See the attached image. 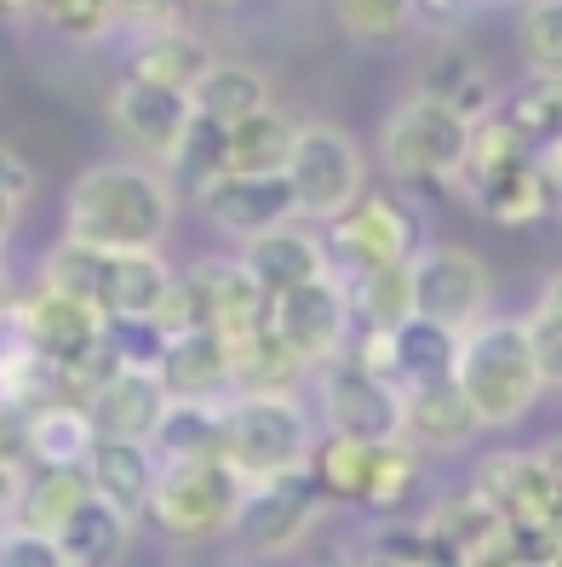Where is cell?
<instances>
[{
	"label": "cell",
	"mask_w": 562,
	"mask_h": 567,
	"mask_svg": "<svg viewBox=\"0 0 562 567\" xmlns=\"http://www.w3.org/2000/svg\"><path fill=\"white\" fill-rule=\"evenodd\" d=\"M448 384L459 390V402L471 408L477 430H505L517 419L534 413V402L551 390L545 367L522 332V316L477 321L471 332L453 339V367Z\"/></svg>",
	"instance_id": "cell-2"
},
{
	"label": "cell",
	"mask_w": 562,
	"mask_h": 567,
	"mask_svg": "<svg viewBox=\"0 0 562 567\" xmlns=\"http://www.w3.org/2000/svg\"><path fill=\"white\" fill-rule=\"evenodd\" d=\"M466 138H471V121H459L453 110L413 92L385 121V166L408 184H453L459 161H466Z\"/></svg>",
	"instance_id": "cell-8"
},
{
	"label": "cell",
	"mask_w": 562,
	"mask_h": 567,
	"mask_svg": "<svg viewBox=\"0 0 562 567\" xmlns=\"http://www.w3.org/2000/svg\"><path fill=\"white\" fill-rule=\"evenodd\" d=\"M86 424L98 442H126V447H150L161 419H167V390H161L155 367H132V361H115L104 379L86 390L81 402Z\"/></svg>",
	"instance_id": "cell-12"
},
{
	"label": "cell",
	"mask_w": 562,
	"mask_h": 567,
	"mask_svg": "<svg viewBox=\"0 0 562 567\" xmlns=\"http://www.w3.org/2000/svg\"><path fill=\"white\" fill-rule=\"evenodd\" d=\"M167 166H173V178H167V189H173V195H178V189L202 195L213 178H224V132L190 115V132H184V144L173 150V161H167Z\"/></svg>",
	"instance_id": "cell-30"
},
{
	"label": "cell",
	"mask_w": 562,
	"mask_h": 567,
	"mask_svg": "<svg viewBox=\"0 0 562 567\" xmlns=\"http://www.w3.org/2000/svg\"><path fill=\"white\" fill-rule=\"evenodd\" d=\"M522 332H528V344H534L545 379L556 384V373H562V298H556V287L540 292L534 316H522Z\"/></svg>",
	"instance_id": "cell-36"
},
{
	"label": "cell",
	"mask_w": 562,
	"mask_h": 567,
	"mask_svg": "<svg viewBox=\"0 0 562 567\" xmlns=\"http://www.w3.org/2000/svg\"><path fill=\"white\" fill-rule=\"evenodd\" d=\"M517 35H522L528 63H534V81H556V58H562V12H556V7H528Z\"/></svg>",
	"instance_id": "cell-35"
},
{
	"label": "cell",
	"mask_w": 562,
	"mask_h": 567,
	"mask_svg": "<svg viewBox=\"0 0 562 567\" xmlns=\"http://www.w3.org/2000/svg\"><path fill=\"white\" fill-rule=\"evenodd\" d=\"M528 150H551V132H556V81H528L505 110H493Z\"/></svg>",
	"instance_id": "cell-33"
},
{
	"label": "cell",
	"mask_w": 562,
	"mask_h": 567,
	"mask_svg": "<svg viewBox=\"0 0 562 567\" xmlns=\"http://www.w3.org/2000/svg\"><path fill=\"white\" fill-rule=\"evenodd\" d=\"M150 453H155V464H161V458H202V453H218V408L167 402V419H161Z\"/></svg>",
	"instance_id": "cell-29"
},
{
	"label": "cell",
	"mask_w": 562,
	"mask_h": 567,
	"mask_svg": "<svg viewBox=\"0 0 562 567\" xmlns=\"http://www.w3.org/2000/svg\"><path fill=\"white\" fill-rule=\"evenodd\" d=\"M408 305L413 321L459 339L488 310V264L466 247H419L408 258Z\"/></svg>",
	"instance_id": "cell-7"
},
{
	"label": "cell",
	"mask_w": 562,
	"mask_h": 567,
	"mask_svg": "<svg viewBox=\"0 0 562 567\" xmlns=\"http://www.w3.org/2000/svg\"><path fill=\"white\" fill-rule=\"evenodd\" d=\"M155 379L167 390V402L218 408V395L229 390V344L207 327L173 332V339H161V350H155Z\"/></svg>",
	"instance_id": "cell-15"
},
{
	"label": "cell",
	"mask_w": 562,
	"mask_h": 567,
	"mask_svg": "<svg viewBox=\"0 0 562 567\" xmlns=\"http://www.w3.org/2000/svg\"><path fill=\"white\" fill-rule=\"evenodd\" d=\"M321 408L334 436L345 442H396V390L379 384L374 373H361L356 361H327V379H321Z\"/></svg>",
	"instance_id": "cell-14"
},
{
	"label": "cell",
	"mask_w": 562,
	"mask_h": 567,
	"mask_svg": "<svg viewBox=\"0 0 562 567\" xmlns=\"http://www.w3.org/2000/svg\"><path fill=\"white\" fill-rule=\"evenodd\" d=\"M408 23H413L408 0H345L339 7V29L350 41H361V47H385V41L402 35Z\"/></svg>",
	"instance_id": "cell-34"
},
{
	"label": "cell",
	"mask_w": 562,
	"mask_h": 567,
	"mask_svg": "<svg viewBox=\"0 0 562 567\" xmlns=\"http://www.w3.org/2000/svg\"><path fill=\"white\" fill-rule=\"evenodd\" d=\"M264 332H270L299 367L339 361L345 344H350V298H345L339 276L327 270L321 281L293 287L287 298H276V305L264 310Z\"/></svg>",
	"instance_id": "cell-10"
},
{
	"label": "cell",
	"mask_w": 562,
	"mask_h": 567,
	"mask_svg": "<svg viewBox=\"0 0 562 567\" xmlns=\"http://www.w3.org/2000/svg\"><path fill=\"white\" fill-rule=\"evenodd\" d=\"M247 498V482L229 471L218 453L202 458H161L155 471V493H150V511L173 539H207V533H229Z\"/></svg>",
	"instance_id": "cell-6"
},
{
	"label": "cell",
	"mask_w": 562,
	"mask_h": 567,
	"mask_svg": "<svg viewBox=\"0 0 562 567\" xmlns=\"http://www.w3.org/2000/svg\"><path fill=\"white\" fill-rule=\"evenodd\" d=\"M551 195H556V155H534V161H522L511 166L505 178H493L488 189H477V207L493 218V224H534L545 207H551Z\"/></svg>",
	"instance_id": "cell-26"
},
{
	"label": "cell",
	"mask_w": 562,
	"mask_h": 567,
	"mask_svg": "<svg viewBox=\"0 0 562 567\" xmlns=\"http://www.w3.org/2000/svg\"><path fill=\"white\" fill-rule=\"evenodd\" d=\"M218 458L247 487L310 471V419L299 395H236L218 408Z\"/></svg>",
	"instance_id": "cell-4"
},
{
	"label": "cell",
	"mask_w": 562,
	"mask_h": 567,
	"mask_svg": "<svg viewBox=\"0 0 562 567\" xmlns=\"http://www.w3.org/2000/svg\"><path fill=\"white\" fill-rule=\"evenodd\" d=\"M477 505L493 516L500 533H522L540 527L551 533L556 516V471H551V453H493L482 458L477 471Z\"/></svg>",
	"instance_id": "cell-11"
},
{
	"label": "cell",
	"mask_w": 562,
	"mask_h": 567,
	"mask_svg": "<svg viewBox=\"0 0 562 567\" xmlns=\"http://www.w3.org/2000/svg\"><path fill=\"white\" fill-rule=\"evenodd\" d=\"M282 184L293 195V218L334 224L368 195V161H361V144L345 126L305 121V126H293Z\"/></svg>",
	"instance_id": "cell-5"
},
{
	"label": "cell",
	"mask_w": 562,
	"mask_h": 567,
	"mask_svg": "<svg viewBox=\"0 0 562 567\" xmlns=\"http://www.w3.org/2000/svg\"><path fill=\"white\" fill-rule=\"evenodd\" d=\"M419 97H431V104H442V110H453L459 121H482V115H493V86H488V70L466 52V47H442V52H431L425 58V70H419Z\"/></svg>",
	"instance_id": "cell-25"
},
{
	"label": "cell",
	"mask_w": 562,
	"mask_h": 567,
	"mask_svg": "<svg viewBox=\"0 0 562 567\" xmlns=\"http://www.w3.org/2000/svg\"><path fill=\"white\" fill-rule=\"evenodd\" d=\"M41 287L52 292H70L81 305H92L110 327H150L161 298L173 287V270L161 252H92L75 241H58L47 252V270Z\"/></svg>",
	"instance_id": "cell-3"
},
{
	"label": "cell",
	"mask_w": 562,
	"mask_h": 567,
	"mask_svg": "<svg viewBox=\"0 0 562 567\" xmlns=\"http://www.w3.org/2000/svg\"><path fill=\"white\" fill-rule=\"evenodd\" d=\"M0 567H70L58 556V545L35 527H0Z\"/></svg>",
	"instance_id": "cell-38"
},
{
	"label": "cell",
	"mask_w": 562,
	"mask_h": 567,
	"mask_svg": "<svg viewBox=\"0 0 562 567\" xmlns=\"http://www.w3.org/2000/svg\"><path fill=\"white\" fill-rule=\"evenodd\" d=\"M98 436L81 402H41L23 413V458L41 471H86Z\"/></svg>",
	"instance_id": "cell-22"
},
{
	"label": "cell",
	"mask_w": 562,
	"mask_h": 567,
	"mask_svg": "<svg viewBox=\"0 0 562 567\" xmlns=\"http://www.w3.org/2000/svg\"><path fill=\"white\" fill-rule=\"evenodd\" d=\"M207 63H213L207 41H195L190 29H178V23H161V29H150V35L139 41L126 75L144 81V86H161V92L190 97V86L207 75Z\"/></svg>",
	"instance_id": "cell-23"
},
{
	"label": "cell",
	"mask_w": 562,
	"mask_h": 567,
	"mask_svg": "<svg viewBox=\"0 0 562 567\" xmlns=\"http://www.w3.org/2000/svg\"><path fill=\"white\" fill-rule=\"evenodd\" d=\"M327 264H339V281H361L379 270H402L419 252V218L396 202V195H361V202L334 218V236L321 241Z\"/></svg>",
	"instance_id": "cell-9"
},
{
	"label": "cell",
	"mask_w": 562,
	"mask_h": 567,
	"mask_svg": "<svg viewBox=\"0 0 562 567\" xmlns=\"http://www.w3.org/2000/svg\"><path fill=\"white\" fill-rule=\"evenodd\" d=\"M155 453L150 447H126V442H98L86 458V493L104 498L110 511H121L126 522H139L150 511V493H155Z\"/></svg>",
	"instance_id": "cell-21"
},
{
	"label": "cell",
	"mask_w": 562,
	"mask_h": 567,
	"mask_svg": "<svg viewBox=\"0 0 562 567\" xmlns=\"http://www.w3.org/2000/svg\"><path fill=\"white\" fill-rule=\"evenodd\" d=\"M18 310V298H12V276H7V264H0V321H7Z\"/></svg>",
	"instance_id": "cell-39"
},
{
	"label": "cell",
	"mask_w": 562,
	"mask_h": 567,
	"mask_svg": "<svg viewBox=\"0 0 562 567\" xmlns=\"http://www.w3.org/2000/svg\"><path fill=\"white\" fill-rule=\"evenodd\" d=\"M477 436L471 408L459 402L453 384H419V390H396V442L413 447H437L453 453Z\"/></svg>",
	"instance_id": "cell-19"
},
{
	"label": "cell",
	"mask_w": 562,
	"mask_h": 567,
	"mask_svg": "<svg viewBox=\"0 0 562 567\" xmlns=\"http://www.w3.org/2000/svg\"><path fill=\"white\" fill-rule=\"evenodd\" d=\"M368 458L374 447L368 442H345V436H327L316 464H310V487L316 493H334V498H361V482H368Z\"/></svg>",
	"instance_id": "cell-31"
},
{
	"label": "cell",
	"mask_w": 562,
	"mask_h": 567,
	"mask_svg": "<svg viewBox=\"0 0 562 567\" xmlns=\"http://www.w3.org/2000/svg\"><path fill=\"white\" fill-rule=\"evenodd\" d=\"M52 545L58 556L70 561V567H115L132 545V522L121 511H110L104 498H81V505L63 516V527L52 533Z\"/></svg>",
	"instance_id": "cell-24"
},
{
	"label": "cell",
	"mask_w": 562,
	"mask_h": 567,
	"mask_svg": "<svg viewBox=\"0 0 562 567\" xmlns=\"http://www.w3.org/2000/svg\"><path fill=\"white\" fill-rule=\"evenodd\" d=\"M29 195H35V173L23 166V155H18V150L0 144V252H7L18 218L29 213Z\"/></svg>",
	"instance_id": "cell-37"
},
{
	"label": "cell",
	"mask_w": 562,
	"mask_h": 567,
	"mask_svg": "<svg viewBox=\"0 0 562 567\" xmlns=\"http://www.w3.org/2000/svg\"><path fill=\"white\" fill-rule=\"evenodd\" d=\"M173 229V189L150 166H92L63 202V241L92 252H161Z\"/></svg>",
	"instance_id": "cell-1"
},
{
	"label": "cell",
	"mask_w": 562,
	"mask_h": 567,
	"mask_svg": "<svg viewBox=\"0 0 562 567\" xmlns=\"http://www.w3.org/2000/svg\"><path fill=\"white\" fill-rule=\"evenodd\" d=\"M195 202H202V213L213 218V229H224V236H236V241H258V236H270V229L293 224V195H287L282 178L224 173L195 195Z\"/></svg>",
	"instance_id": "cell-17"
},
{
	"label": "cell",
	"mask_w": 562,
	"mask_h": 567,
	"mask_svg": "<svg viewBox=\"0 0 562 567\" xmlns=\"http://www.w3.org/2000/svg\"><path fill=\"white\" fill-rule=\"evenodd\" d=\"M110 121H115V132L132 150H150L161 161H173V150L184 144V132H190V97L144 86V81L126 75V81L110 86Z\"/></svg>",
	"instance_id": "cell-18"
},
{
	"label": "cell",
	"mask_w": 562,
	"mask_h": 567,
	"mask_svg": "<svg viewBox=\"0 0 562 567\" xmlns=\"http://www.w3.org/2000/svg\"><path fill=\"white\" fill-rule=\"evenodd\" d=\"M86 498V476L81 471H35L18 482V527H35V533H52L63 527V516H70L75 505Z\"/></svg>",
	"instance_id": "cell-28"
},
{
	"label": "cell",
	"mask_w": 562,
	"mask_h": 567,
	"mask_svg": "<svg viewBox=\"0 0 562 567\" xmlns=\"http://www.w3.org/2000/svg\"><path fill=\"white\" fill-rule=\"evenodd\" d=\"M413 476H419L413 447H402V442H379L374 458H368V482H361V498H356V505H368V511L402 505V493L413 487Z\"/></svg>",
	"instance_id": "cell-32"
},
{
	"label": "cell",
	"mask_w": 562,
	"mask_h": 567,
	"mask_svg": "<svg viewBox=\"0 0 562 567\" xmlns=\"http://www.w3.org/2000/svg\"><path fill=\"white\" fill-rule=\"evenodd\" d=\"M287 144H293V126L276 110H264V115L224 132V173H236V178H282Z\"/></svg>",
	"instance_id": "cell-27"
},
{
	"label": "cell",
	"mask_w": 562,
	"mask_h": 567,
	"mask_svg": "<svg viewBox=\"0 0 562 567\" xmlns=\"http://www.w3.org/2000/svg\"><path fill=\"white\" fill-rule=\"evenodd\" d=\"M236 264H242V276L253 281V292L264 298V305H276V298H287L293 287H310V281L327 276V247L305 224H282V229H270V236L247 241Z\"/></svg>",
	"instance_id": "cell-16"
},
{
	"label": "cell",
	"mask_w": 562,
	"mask_h": 567,
	"mask_svg": "<svg viewBox=\"0 0 562 567\" xmlns=\"http://www.w3.org/2000/svg\"><path fill=\"white\" fill-rule=\"evenodd\" d=\"M316 511H321V493L310 487V476L264 482V487H247V498H242L236 522H229V533H236L253 556H287L310 533Z\"/></svg>",
	"instance_id": "cell-13"
},
{
	"label": "cell",
	"mask_w": 562,
	"mask_h": 567,
	"mask_svg": "<svg viewBox=\"0 0 562 567\" xmlns=\"http://www.w3.org/2000/svg\"><path fill=\"white\" fill-rule=\"evenodd\" d=\"M264 110H270V81H264L253 63H236V58H213L207 75L190 86V115L218 126V132L242 126Z\"/></svg>",
	"instance_id": "cell-20"
}]
</instances>
